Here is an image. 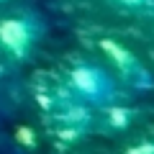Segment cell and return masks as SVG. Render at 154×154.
I'll return each instance as SVG.
<instances>
[{
	"instance_id": "277c9868",
	"label": "cell",
	"mask_w": 154,
	"mask_h": 154,
	"mask_svg": "<svg viewBox=\"0 0 154 154\" xmlns=\"http://www.w3.org/2000/svg\"><path fill=\"white\" fill-rule=\"evenodd\" d=\"M100 128L108 134H118V131H126L128 126L134 123L136 118V110L128 108V105H116V103H105L100 105Z\"/></svg>"
},
{
	"instance_id": "6da1fadb",
	"label": "cell",
	"mask_w": 154,
	"mask_h": 154,
	"mask_svg": "<svg viewBox=\"0 0 154 154\" xmlns=\"http://www.w3.org/2000/svg\"><path fill=\"white\" fill-rule=\"evenodd\" d=\"M44 33V23L33 13L0 18V46L16 59H26Z\"/></svg>"
},
{
	"instance_id": "52a82bcc",
	"label": "cell",
	"mask_w": 154,
	"mask_h": 154,
	"mask_svg": "<svg viewBox=\"0 0 154 154\" xmlns=\"http://www.w3.org/2000/svg\"><path fill=\"white\" fill-rule=\"evenodd\" d=\"M0 3H3V0H0Z\"/></svg>"
},
{
	"instance_id": "3957f363",
	"label": "cell",
	"mask_w": 154,
	"mask_h": 154,
	"mask_svg": "<svg viewBox=\"0 0 154 154\" xmlns=\"http://www.w3.org/2000/svg\"><path fill=\"white\" fill-rule=\"evenodd\" d=\"M100 49L108 54V59L113 62V67L118 69L121 80L128 88H134V90H152L154 88L152 72H149L126 46H121L118 41H113V38H103V41H100Z\"/></svg>"
},
{
	"instance_id": "7a4b0ae2",
	"label": "cell",
	"mask_w": 154,
	"mask_h": 154,
	"mask_svg": "<svg viewBox=\"0 0 154 154\" xmlns=\"http://www.w3.org/2000/svg\"><path fill=\"white\" fill-rule=\"evenodd\" d=\"M72 93L77 95L80 100L90 105H105V103H113L116 100V82L113 77L98 64H77L69 69V77H67Z\"/></svg>"
},
{
	"instance_id": "8992f818",
	"label": "cell",
	"mask_w": 154,
	"mask_h": 154,
	"mask_svg": "<svg viewBox=\"0 0 154 154\" xmlns=\"http://www.w3.org/2000/svg\"><path fill=\"white\" fill-rule=\"evenodd\" d=\"M123 8H131V11H139V8H149L154 0H118Z\"/></svg>"
},
{
	"instance_id": "5b68a950",
	"label": "cell",
	"mask_w": 154,
	"mask_h": 154,
	"mask_svg": "<svg viewBox=\"0 0 154 154\" xmlns=\"http://www.w3.org/2000/svg\"><path fill=\"white\" fill-rule=\"evenodd\" d=\"M126 154H154V141H139L131 149H126Z\"/></svg>"
}]
</instances>
